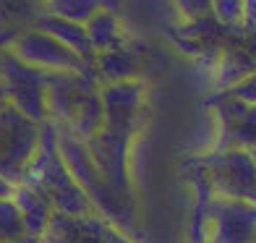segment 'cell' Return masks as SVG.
<instances>
[{
  "instance_id": "obj_1",
  "label": "cell",
  "mask_w": 256,
  "mask_h": 243,
  "mask_svg": "<svg viewBox=\"0 0 256 243\" xmlns=\"http://www.w3.org/2000/svg\"><path fill=\"white\" fill-rule=\"evenodd\" d=\"M26 186L37 188L44 199L52 204L58 214L68 217H86L94 214V204L86 196V191L76 183L71 176L66 160L58 146V126L52 120L42 123V136H40V149L34 154V162L24 178Z\"/></svg>"
},
{
  "instance_id": "obj_2",
  "label": "cell",
  "mask_w": 256,
  "mask_h": 243,
  "mask_svg": "<svg viewBox=\"0 0 256 243\" xmlns=\"http://www.w3.org/2000/svg\"><path fill=\"white\" fill-rule=\"evenodd\" d=\"M42 123L29 120L21 115L6 97V89L0 84V176L14 186L24 183L26 172L40 149Z\"/></svg>"
},
{
  "instance_id": "obj_3",
  "label": "cell",
  "mask_w": 256,
  "mask_h": 243,
  "mask_svg": "<svg viewBox=\"0 0 256 243\" xmlns=\"http://www.w3.org/2000/svg\"><path fill=\"white\" fill-rule=\"evenodd\" d=\"M48 76L37 68L21 63L18 58L6 50L0 55V84L6 89L8 102L21 115H26L34 123L50 120L48 112Z\"/></svg>"
},
{
  "instance_id": "obj_4",
  "label": "cell",
  "mask_w": 256,
  "mask_h": 243,
  "mask_svg": "<svg viewBox=\"0 0 256 243\" xmlns=\"http://www.w3.org/2000/svg\"><path fill=\"white\" fill-rule=\"evenodd\" d=\"M202 160L212 191L220 199L256 204V157L246 149H214Z\"/></svg>"
},
{
  "instance_id": "obj_5",
  "label": "cell",
  "mask_w": 256,
  "mask_h": 243,
  "mask_svg": "<svg viewBox=\"0 0 256 243\" xmlns=\"http://www.w3.org/2000/svg\"><path fill=\"white\" fill-rule=\"evenodd\" d=\"M10 52H14L21 63L37 68L42 74H84L92 71L84 58H78L74 50H68L55 37H50L42 29H26L10 42Z\"/></svg>"
},
{
  "instance_id": "obj_6",
  "label": "cell",
  "mask_w": 256,
  "mask_h": 243,
  "mask_svg": "<svg viewBox=\"0 0 256 243\" xmlns=\"http://www.w3.org/2000/svg\"><path fill=\"white\" fill-rule=\"evenodd\" d=\"M97 92V71L50 74L48 76V112L55 126H74L86 97Z\"/></svg>"
},
{
  "instance_id": "obj_7",
  "label": "cell",
  "mask_w": 256,
  "mask_h": 243,
  "mask_svg": "<svg viewBox=\"0 0 256 243\" xmlns=\"http://www.w3.org/2000/svg\"><path fill=\"white\" fill-rule=\"evenodd\" d=\"M256 240V204L243 199L214 196L206 225V243H254Z\"/></svg>"
},
{
  "instance_id": "obj_8",
  "label": "cell",
  "mask_w": 256,
  "mask_h": 243,
  "mask_svg": "<svg viewBox=\"0 0 256 243\" xmlns=\"http://www.w3.org/2000/svg\"><path fill=\"white\" fill-rule=\"evenodd\" d=\"M42 240L44 243H134L118 225L97 212L86 217H68L55 212Z\"/></svg>"
},
{
  "instance_id": "obj_9",
  "label": "cell",
  "mask_w": 256,
  "mask_h": 243,
  "mask_svg": "<svg viewBox=\"0 0 256 243\" xmlns=\"http://www.w3.org/2000/svg\"><path fill=\"white\" fill-rule=\"evenodd\" d=\"M220 115V144L217 149H246L256 154V105L240 102L228 92L217 100Z\"/></svg>"
},
{
  "instance_id": "obj_10",
  "label": "cell",
  "mask_w": 256,
  "mask_h": 243,
  "mask_svg": "<svg viewBox=\"0 0 256 243\" xmlns=\"http://www.w3.org/2000/svg\"><path fill=\"white\" fill-rule=\"evenodd\" d=\"M104 120H138L144 105V86L138 81H120V84L102 86Z\"/></svg>"
},
{
  "instance_id": "obj_11",
  "label": "cell",
  "mask_w": 256,
  "mask_h": 243,
  "mask_svg": "<svg viewBox=\"0 0 256 243\" xmlns=\"http://www.w3.org/2000/svg\"><path fill=\"white\" fill-rule=\"evenodd\" d=\"M34 29H42L48 32L50 37H55L60 44H66L68 50H74L78 58H84L89 66H94V48L89 42V32L86 26L74 24V21H66V18H58L50 14H40L37 21H34Z\"/></svg>"
},
{
  "instance_id": "obj_12",
  "label": "cell",
  "mask_w": 256,
  "mask_h": 243,
  "mask_svg": "<svg viewBox=\"0 0 256 243\" xmlns=\"http://www.w3.org/2000/svg\"><path fill=\"white\" fill-rule=\"evenodd\" d=\"M14 202L18 206L21 217H24V225H26V236H37V238H44V233H48V228L52 222V204L44 199V196L37 191L26 186V183H18L16 191H14Z\"/></svg>"
},
{
  "instance_id": "obj_13",
  "label": "cell",
  "mask_w": 256,
  "mask_h": 243,
  "mask_svg": "<svg viewBox=\"0 0 256 243\" xmlns=\"http://www.w3.org/2000/svg\"><path fill=\"white\" fill-rule=\"evenodd\" d=\"M118 0H42V14L86 26L100 10H115Z\"/></svg>"
},
{
  "instance_id": "obj_14",
  "label": "cell",
  "mask_w": 256,
  "mask_h": 243,
  "mask_svg": "<svg viewBox=\"0 0 256 243\" xmlns=\"http://www.w3.org/2000/svg\"><path fill=\"white\" fill-rule=\"evenodd\" d=\"M86 32H89L92 48H94V55L120 50L123 42H126L120 18H118V14H115V10H100V14L86 24Z\"/></svg>"
},
{
  "instance_id": "obj_15",
  "label": "cell",
  "mask_w": 256,
  "mask_h": 243,
  "mask_svg": "<svg viewBox=\"0 0 256 243\" xmlns=\"http://www.w3.org/2000/svg\"><path fill=\"white\" fill-rule=\"evenodd\" d=\"M94 71L104 84H120V81H134L138 74V58L128 52L126 48L102 52L94 58Z\"/></svg>"
},
{
  "instance_id": "obj_16",
  "label": "cell",
  "mask_w": 256,
  "mask_h": 243,
  "mask_svg": "<svg viewBox=\"0 0 256 243\" xmlns=\"http://www.w3.org/2000/svg\"><path fill=\"white\" fill-rule=\"evenodd\" d=\"M217 71V86L222 89H236L240 81H246L248 76L256 74V60L248 55V50H228L220 60Z\"/></svg>"
},
{
  "instance_id": "obj_17",
  "label": "cell",
  "mask_w": 256,
  "mask_h": 243,
  "mask_svg": "<svg viewBox=\"0 0 256 243\" xmlns=\"http://www.w3.org/2000/svg\"><path fill=\"white\" fill-rule=\"evenodd\" d=\"M26 236V225L14 199H0V240H18Z\"/></svg>"
},
{
  "instance_id": "obj_18",
  "label": "cell",
  "mask_w": 256,
  "mask_h": 243,
  "mask_svg": "<svg viewBox=\"0 0 256 243\" xmlns=\"http://www.w3.org/2000/svg\"><path fill=\"white\" fill-rule=\"evenodd\" d=\"M212 18L222 26H243V18H246V0H214Z\"/></svg>"
},
{
  "instance_id": "obj_19",
  "label": "cell",
  "mask_w": 256,
  "mask_h": 243,
  "mask_svg": "<svg viewBox=\"0 0 256 243\" xmlns=\"http://www.w3.org/2000/svg\"><path fill=\"white\" fill-rule=\"evenodd\" d=\"M176 3L178 16L186 21H204L212 16L214 0H172Z\"/></svg>"
},
{
  "instance_id": "obj_20",
  "label": "cell",
  "mask_w": 256,
  "mask_h": 243,
  "mask_svg": "<svg viewBox=\"0 0 256 243\" xmlns=\"http://www.w3.org/2000/svg\"><path fill=\"white\" fill-rule=\"evenodd\" d=\"M228 94L240 100V102H248V105H256V74L248 76L246 81H240V84L236 89H230Z\"/></svg>"
},
{
  "instance_id": "obj_21",
  "label": "cell",
  "mask_w": 256,
  "mask_h": 243,
  "mask_svg": "<svg viewBox=\"0 0 256 243\" xmlns=\"http://www.w3.org/2000/svg\"><path fill=\"white\" fill-rule=\"evenodd\" d=\"M243 29H246V32L256 29V0H246V18H243Z\"/></svg>"
},
{
  "instance_id": "obj_22",
  "label": "cell",
  "mask_w": 256,
  "mask_h": 243,
  "mask_svg": "<svg viewBox=\"0 0 256 243\" xmlns=\"http://www.w3.org/2000/svg\"><path fill=\"white\" fill-rule=\"evenodd\" d=\"M14 191H16L14 183L6 180L3 176H0V199H14Z\"/></svg>"
},
{
  "instance_id": "obj_23",
  "label": "cell",
  "mask_w": 256,
  "mask_h": 243,
  "mask_svg": "<svg viewBox=\"0 0 256 243\" xmlns=\"http://www.w3.org/2000/svg\"><path fill=\"white\" fill-rule=\"evenodd\" d=\"M246 50H248V55L256 60V29L254 32H248V42H246Z\"/></svg>"
},
{
  "instance_id": "obj_24",
  "label": "cell",
  "mask_w": 256,
  "mask_h": 243,
  "mask_svg": "<svg viewBox=\"0 0 256 243\" xmlns=\"http://www.w3.org/2000/svg\"><path fill=\"white\" fill-rule=\"evenodd\" d=\"M0 243H44V240L37 238V236H24V238H18V240H0Z\"/></svg>"
},
{
  "instance_id": "obj_25",
  "label": "cell",
  "mask_w": 256,
  "mask_h": 243,
  "mask_svg": "<svg viewBox=\"0 0 256 243\" xmlns=\"http://www.w3.org/2000/svg\"><path fill=\"white\" fill-rule=\"evenodd\" d=\"M254 157H256V154H254Z\"/></svg>"
},
{
  "instance_id": "obj_26",
  "label": "cell",
  "mask_w": 256,
  "mask_h": 243,
  "mask_svg": "<svg viewBox=\"0 0 256 243\" xmlns=\"http://www.w3.org/2000/svg\"><path fill=\"white\" fill-rule=\"evenodd\" d=\"M254 243H256V240H254Z\"/></svg>"
}]
</instances>
